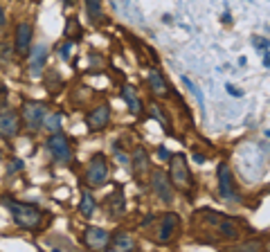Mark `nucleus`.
<instances>
[{
	"mask_svg": "<svg viewBox=\"0 0 270 252\" xmlns=\"http://www.w3.org/2000/svg\"><path fill=\"white\" fill-rule=\"evenodd\" d=\"M200 220L205 223L207 230L216 234L218 238H225V241H236L241 236V225L238 220L230 218V216L220 214V212H214V210H200L198 212Z\"/></svg>",
	"mask_w": 270,
	"mask_h": 252,
	"instance_id": "1",
	"label": "nucleus"
},
{
	"mask_svg": "<svg viewBox=\"0 0 270 252\" xmlns=\"http://www.w3.org/2000/svg\"><path fill=\"white\" fill-rule=\"evenodd\" d=\"M182 84H184V86H187V88H189V90H192V92H194V94H196L198 104H202V94H200V90H198V88H196V86H194V84H192V81H189V79H187V76H182Z\"/></svg>",
	"mask_w": 270,
	"mask_h": 252,
	"instance_id": "25",
	"label": "nucleus"
},
{
	"mask_svg": "<svg viewBox=\"0 0 270 252\" xmlns=\"http://www.w3.org/2000/svg\"><path fill=\"white\" fill-rule=\"evenodd\" d=\"M110 202H112V214H120V212H124V198H122V192H115L110 194Z\"/></svg>",
	"mask_w": 270,
	"mask_h": 252,
	"instance_id": "22",
	"label": "nucleus"
},
{
	"mask_svg": "<svg viewBox=\"0 0 270 252\" xmlns=\"http://www.w3.org/2000/svg\"><path fill=\"white\" fill-rule=\"evenodd\" d=\"M169 180L180 189L182 194L192 192L194 180H192V171H189V164L184 160L182 153H176L174 158H169Z\"/></svg>",
	"mask_w": 270,
	"mask_h": 252,
	"instance_id": "3",
	"label": "nucleus"
},
{
	"mask_svg": "<svg viewBox=\"0 0 270 252\" xmlns=\"http://www.w3.org/2000/svg\"><path fill=\"white\" fill-rule=\"evenodd\" d=\"M216 176H218V192H220V198L223 200H230V202H238V192H236V184H234V178H232V171L225 162H220L218 169H216Z\"/></svg>",
	"mask_w": 270,
	"mask_h": 252,
	"instance_id": "6",
	"label": "nucleus"
},
{
	"mask_svg": "<svg viewBox=\"0 0 270 252\" xmlns=\"http://www.w3.org/2000/svg\"><path fill=\"white\" fill-rule=\"evenodd\" d=\"M0 25H4V12H2V7H0Z\"/></svg>",
	"mask_w": 270,
	"mask_h": 252,
	"instance_id": "30",
	"label": "nucleus"
},
{
	"mask_svg": "<svg viewBox=\"0 0 270 252\" xmlns=\"http://www.w3.org/2000/svg\"><path fill=\"white\" fill-rule=\"evenodd\" d=\"M110 243V241H108ZM110 248L112 250H135V238L130 236V234H126V232H120L115 238H112V243H110Z\"/></svg>",
	"mask_w": 270,
	"mask_h": 252,
	"instance_id": "17",
	"label": "nucleus"
},
{
	"mask_svg": "<svg viewBox=\"0 0 270 252\" xmlns=\"http://www.w3.org/2000/svg\"><path fill=\"white\" fill-rule=\"evenodd\" d=\"M94 207H97L94 198L90 196L88 192L81 194V200H79V212H81V216H92V214H94Z\"/></svg>",
	"mask_w": 270,
	"mask_h": 252,
	"instance_id": "19",
	"label": "nucleus"
},
{
	"mask_svg": "<svg viewBox=\"0 0 270 252\" xmlns=\"http://www.w3.org/2000/svg\"><path fill=\"white\" fill-rule=\"evenodd\" d=\"M133 164H135V171H138V174H144V171L148 169V153L144 151L142 146H138V148H135Z\"/></svg>",
	"mask_w": 270,
	"mask_h": 252,
	"instance_id": "18",
	"label": "nucleus"
},
{
	"mask_svg": "<svg viewBox=\"0 0 270 252\" xmlns=\"http://www.w3.org/2000/svg\"><path fill=\"white\" fill-rule=\"evenodd\" d=\"M61 120L63 117L58 115V112H54V115H45V120H43V124H45V128L48 130H52V133H56V130H61Z\"/></svg>",
	"mask_w": 270,
	"mask_h": 252,
	"instance_id": "21",
	"label": "nucleus"
},
{
	"mask_svg": "<svg viewBox=\"0 0 270 252\" xmlns=\"http://www.w3.org/2000/svg\"><path fill=\"white\" fill-rule=\"evenodd\" d=\"M66 4H74V0H66Z\"/></svg>",
	"mask_w": 270,
	"mask_h": 252,
	"instance_id": "31",
	"label": "nucleus"
},
{
	"mask_svg": "<svg viewBox=\"0 0 270 252\" xmlns=\"http://www.w3.org/2000/svg\"><path fill=\"white\" fill-rule=\"evenodd\" d=\"M151 189L156 196H160L162 202H171L174 200V194H171V180L166 178L164 171L156 169L151 174Z\"/></svg>",
	"mask_w": 270,
	"mask_h": 252,
	"instance_id": "10",
	"label": "nucleus"
},
{
	"mask_svg": "<svg viewBox=\"0 0 270 252\" xmlns=\"http://www.w3.org/2000/svg\"><path fill=\"white\" fill-rule=\"evenodd\" d=\"M2 202L9 207L12 212V218L18 228L22 230H38L43 223V212L34 205H27V202H18L14 198H2Z\"/></svg>",
	"mask_w": 270,
	"mask_h": 252,
	"instance_id": "2",
	"label": "nucleus"
},
{
	"mask_svg": "<svg viewBox=\"0 0 270 252\" xmlns=\"http://www.w3.org/2000/svg\"><path fill=\"white\" fill-rule=\"evenodd\" d=\"M160 158H162V160H169V158H171V156H169V151H166L164 146H160Z\"/></svg>",
	"mask_w": 270,
	"mask_h": 252,
	"instance_id": "29",
	"label": "nucleus"
},
{
	"mask_svg": "<svg viewBox=\"0 0 270 252\" xmlns=\"http://www.w3.org/2000/svg\"><path fill=\"white\" fill-rule=\"evenodd\" d=\"M30 45H32V25L30 22H20L16 27V52L25 56L30 52Z\"/></svg>",
	"mask_w": 270,
	"mask_h": 252,
	"instance_id": "14",
	"label": "nucleus"
},
{
	"mask_svg": "<svg viewBox=\"0 0 270 252\" xmlns=\"http://www.w3.org/2000/svg\"><path fill=\"white\" fill-rule=\"evenodd\" d=\"M70 48H72L70 40H68L66 45H61V48H58V54H61V58H66V61L70 58Z\"/></svg>",
	"mask_w": 270,
	"mask_h": 252,
	"instance_id": "26",
	"label": "nucleus"
},
{
	"mask_svg": "<svg viewBox=\"0 0 270 252\" xmlns=\"http://www.w3.org/2000/svg\"><path fill=\"white\" fill-rule=\"evenodd\" d=\"M48 148H50V153H52L54 160L61 162V164H68V162L72 160L70 142H68V138L63 133H58V130L48 140Z\"/></svg>",
	"mask_w": 270,
	"mask_h": 252,
	"instance_id": "8",
	"label": "nucleus"
},
{
	"mask_svg": "<svg viewBox=\"0 0 270 252\" xmlns=\"http://www.w3.org/2000/svg\"><path fill=\"white\" fill-rule=\"evenodd\" d=\"M18 130H20V122H18L16 110H12L9 106L0 104V138H4V140L16 138Z\"/></svg>",
	"mask_w": 270,
	"mask_h": 252,
	"instance_id": "9",
	"label": "nucleus"
},
{
	"mask_svg": "<svg viewBox=\"0 0 270 252\" xmlns=\"http://www.w3.org/2000/svg\"><path fill=\"white\" fill-rule=\"evenodd\" d=\"M180 232V218L178 214L174 212H166L162 214L160 225H158V232H156V241L158 243H169L171 238H176V234Z\"/></svg>",
	"mask_w": 270,
	"mask_h": 252,
	"instance_id": "7",
	"label": "nucleus"
},
{
	"mask_svg": "<svg viewBox=\"0 0 270 252\" xmlns=\"http://www.w3.org/2000/svg\"><path fill=\"white\" fill-rule=\"evenodd\" d=\"M108 122H110V106H108V104L94 106L92 110L88 112V117H86V124H88L90 130H104L108 126Z\"/></svg>",
	"mask_w": 270,
	"mask_h": 252,
	"instance_id": "11",
	"label": "nucleus"
},
{
	"mask_svg": "<svg viewBox=\"0 0 270 252\" xmlns=\"http://www.w3.org/2000/svg\"><path fill=\"white\" fill-rule=\"evenodd\" d=\"M86 12H88L90 20L97 22L102 16V0H86Z\"/></svg>",
	"mask_w": 270,
	"mask_h": 252,
	"instance_id": "20",
	"label": "nucleus"
},
{
	"mask_svg": "<svg viewBox=\"0 0 270 252\" xmlns=\"http://www.w3.org/2000/svg\"><path fill=\"white\" fill-rule=\"evenodd\" d=\"M252 43H254V48L259 50V54L261 52H268V38H259V36H254V38H252Z\"/></svg>",
	"mask_w": 270,
	"mask_h": 252,
	"instance_id": "24",
	"label": "nucleus"
},
{
	"mask_svg": "<svg viewBox=\"0 0 270 252\" xmlns=\"http://www.w3.org/2000/svg\"><path fill=\"white\" fill-rule=\"evenodd\" d=\"M122 92H124V99H126V104H128V110L133 112V115H142V110H144L142 102H140V97L133 92V88H130V86H124Z\"/></svg>",
	"mask_w": 270,
	"mask_h": 252,
	"instance_id": "16",
	"label": "nucleus"
},
{
	"mask_svg": "<svg viewBox=\"0 0 270 252\" xmlns=\"http://www.w3.org/2000/svg\"><path fill=\"white\" fill-rule=\"evenodd\" d=\"M20 166H22V162H20V160H16L12 166H9V174H12V171H18V169H20Z\"/></svg>",
	"mask_w": 270,
	"mask_h": 252,
	"instance_id": "28",
	"label": "nucleus"
},
{
	"mask_svg": "<svg viewBox=\"0 0 270 252\" xmlns=\"http://www.w3.org/2000/svg\"><path fill=\"white\" fill-rule=\"evenodd\" d=\"M228 92H230V94H234V97H241V90H236L234 86H228Z\"/></svg>",
	"mask_w": 270,
	"mask_h": 252,
	"instance_id": "27",
	"label": "nucleus"
},
{
	"mask_svg": "<svg viewBox=\"0 0 270 252\" xmlns=\"http://www.w3.org/2000/svg\"><path fill=\"white\" fill-rule=\"evenodd\" d=\"M148 86H151V92L158 94V97H166V94H169V86H166L162 72L156 70V68L148 72Z\"/></svg>",
	"mask_w": 270,
	"mask_h": 252,
	"instance_id": "15",
	"label": "nucleus"
},
{
	"mask_svg": "<svg viewBox=\"0 0 270 252\" xmlns=\"http://www.w3.org/2000/svg\"><path fill=\"white\" fill-rule=\"evenodd\" d=\"M45 61H48V48H45V45L40 43V45H36V48L32 50V52H30V58H27L32 74L38 76L40 72L45 70Z\"/></svg>",
	"mask_w": 270,
	"mask_h": 252,
	"instance_id": "13",
	"label": "nucleus"
},
{
	"mask_svg": "<svg viewBox=\"0 0 270 252\" xmlns=\"http://www.w3.org/2000/svg\"><path fill=\"white\" fill-rule=\"evenodd\" d=\"M45 115H48V108H45V104H40V102H25L20 108L22 122H25L27 128H32V130H38L40 126H43Z\"/></svg>",
	"mask_w": 270,
	"mask_h": 252,
	"instance_id": "5",
	"label": "nucleus"
},
{
	"mask_svg": "<svg viewBox=\"0 0 270 252\" xmlns=\"http://www.w3.org/2000/svg\"><path fill=\"white\" fill-rule=\"evenodd\" d=\"M66 34L70 36V38H74V36H81V27H79V22H76V18H70V20H68Z\"/></svg>",
	"mask_w": 270,
	"mask_h": 252,
	"instance_id": "23",
	"label": "nucleus"
},
{
	"mask_svg": "<svg viewBox=\"0 0 270 252\" xmlns=\"http://www.w3.org/2000/svg\"><path fill=\"white\" fill-rule=\"evenodd\" d=\"M108 180V162L106 158L99 153V156H92L86 166V174H84V182L88 187H102L104 182Z\"/></svg>",
	"mask_w": 270,
	"mask_h": 252,
	"instance_id": "4",
	"label": "nucleus"
},
{
	"mask_svg": "<svg viewBox=\"0 0 270 252\" xmlns=\"http://www.w3.org/2000/svg\"><path fill=\"white\" fill-rule=\"evenodd\" d=\"M110 241V234L102 228H88L84 234V243L90 248V250H104Z\"/></svg>",
	"mask_w": 270,
	"mask_h": 252,
	"instance_id": "12",
	"label": "nucleus"
}]
</instances>
